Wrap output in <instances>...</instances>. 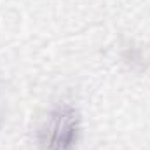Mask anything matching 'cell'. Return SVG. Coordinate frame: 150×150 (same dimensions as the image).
Instances as JSON below:
<instances>
[{"label":"cell","mask_w":150,"mask_h":150,"mask_svg":"<svg viewBox=\"0 0 150 150\" xmlns=\"http://www.w3.org/2000/svg\"><path fill=\"white\" fill-rule=\"evenodd\" d=\"M79 136V117L74 108L59 107L47 117L38 131L42 150H72Z\"/></svg>","instance_id":"obj_1"}]
</instances>
